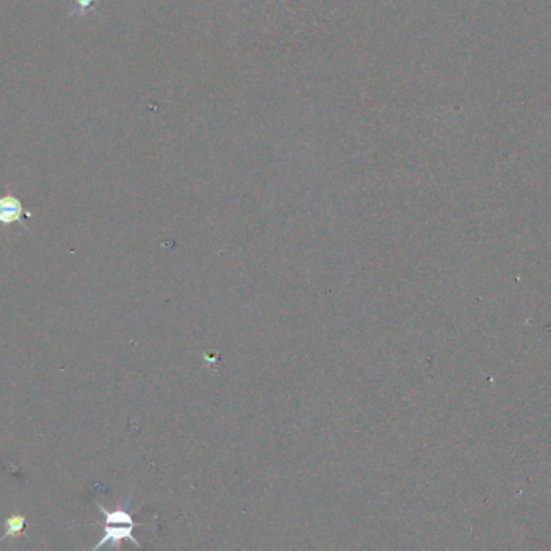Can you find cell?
I'll return each instance as SVG.
<instances>
[{"mask_svg":"<svg viewBox=\"0 0 551 551\" xmlns=\"http://www.w3.org/2000/svg\"><path fill=\"white\" fill-rule=\"evenodd\" d=\"M32 213L28 212L23 205L21 200L13 192H8L7 195L0 197V226L18 224L25 227V231L30 232L31 229L26 226V219L31 218Z\"/></svg>","mask_w":551,"mask_h":551,"instance_id":"2","label":"cell"},{"mask_svg":"<svg viewBox=\"0 0 551 551\" xmlns=\"http://www.w3.org/2000/svg\"><path fill=\"white\" fill-rule=\"evenodd\" d=\"M95 507L104 514V535L100 537V540L94 545L90 551H99L104 547H119L121 542L133 543L135 548H142L140 542L134 535V529L140 526V522L134 521L133 513H129L128 509H116L109 511L105 507H102L99 502H95Z\"/></svg>","mask_w":551,"mask_h":551,"instance_id":"1","label":"cell"},{"mask_svg":"<svg viewBox=\"0 0 551 551\" xmlns=\"http://www.w3.org/2000/svg\"><path fill=\"white\" fill-rule=\"evenodd\" d=\"M25 526H26V518L21 514H15V516H10V518H7V521H5V533L2 535V538H0V543H2L4 540H7V538L10 537H16L21 531H25Z\"/></svg>","mask_w":551,"mask_h":551,"instance_id":"3","label":"cell"}]
</instances>
